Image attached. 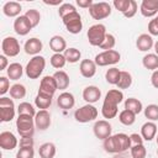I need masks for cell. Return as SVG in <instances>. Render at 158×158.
<instances>
[{"mask_svg": "<svg viewBox=\"0 0 158 158\" xmlns=\"http://www.w3.org/2000/svg\"><path fill=\"white\" fill-rule=\"evenodd\" d=\"M107 32H106V27L102 23H95L93 26L89 27L86 36H88V41L91 46H96L100 47L101 43L104 42L105 37H106Z\"/></svg>", "mask_w": 158, "mask_h": 158, "instance_id": "3957f363", "label": "cell"}, {"mask_svg": "<svg viewBox=\"0 0 158 158\" xmlns=\"http://www.w3.org/2000/svg\"><path fill=\"white\" fill-rule=\"evenodd\" d=\"M7 69V58L6 56L1 54L0 56V70H5Z\"/></svg>", "mask_w": 158, "mask_h": 158, "instance_id": "9f6ffc18", "label": "cell"}, {"mask_svg": "<svg viewBox=\"0 0 158 158\" xmlns=\"http://www.w3.org/2000/svg\"><path fill=\"white\" fill-rule=\"evenodd\" d=\"M35 151L33 148H19L16 153V158H33Z\"/></svg>", "mask_w": 158, "mask_h": 158, "instance_id": "7dc6e473", "label": "cell"}, {"mask_svg": "<svg viewBox=\"0 0 158 158\" xmlns=\"http://www.w3.org/2000/svg\"><path fill=\"white\" fill-rule=\"evenodd\" d=\"M36 128L44 131L51 126V114L47 110H40L35 116Z\"/></svg>", "mask_w": 158, "mask_h": 158, "instance_id": "2e32d148", "label": "cell"}, {"mask_svg": "<svg viewBox=\"0 0 158 158\" xmlns=\"http://www.w3.org/2000/svg\"><path fill=\"white\" fill-rule=\"evenodd\" d=\"M17 112H19V115H28V116H32V117H35L36 114H37L35 107L30 102H27V101H23V102L19 104Z\"/></svg>", "mask_w": 158, "mask_h": 158, "instance_id": "74e56055", "label": "cell"}, {"mask_svg": "<svg viewBox=\"0 0 158 158\" xmlns=\"http://www.w3.org/2000/svg\"><path fill=\"white\" fill-rule=\"evenodd\" d=\"M154 46V42H153V37L148 33H142L137 37L136 40V47L138 51L141 52H147L149 51L152 47Z\"/></svg>", "mask_w": 158, "mask_h": 158, "instance_id": "d6986e66", "label": "cell"}, {"mask_svg": "<svg viewBox=\"0 0 158 158\" xmlns=\"http://www.w3.org/2000/svg\"><path fill=\"white\" fill-rule=\"evenodd\" d=\"M115 44H116L115 36L111 35V33H107L106 37H105V40H104V42L101 43L100 48H101L102 51H110V49H112V48L115 47Z\"/></svg>", "mask_w": 158, "mask_h": 158, "instance_id": "ee69618b", "label": "cell"}, {"mask_svg": "<svg viewBox=\"0 0 158 158\" xmlns=\"http://www.w3.org/2000/svg\"><path fill=\"white\" fill-rule=\"evenodd\" d=\"M144 116L148 121H157L158 120V105L149 104L144 107Z\"/></svg>", "mask_w": 158, "mask_h": 158, "instance_id": "ab89813d", "label": "cell"}, {"mask_svg": "<svg viewBox=\"0 0 158 158\" xmlns=\"http://www.w3.org/2000/svg\"><path fill=\"white\" fill-rule=\"evenodd\" d=\"M19 144L16 136L10 131H2L0 133V147L5 151H11Z\"/></svg>", "mask_w": 158, "mask_h": 158, "instance_id": "4fadbf2b", "label": "cell"}, {"mask_svg": "<svg viewBox=\"0 0 158 158\" xmlns=\"http://www.w3.org/2000/svg\"><path fill=\"white\" fill-rule=\"evenodd\" d=\"M98 109L93 105V104H86L79 109L75 110L74 112V118L78 121V122H81V123H86V122H90V121H94L96 117H98Z\"/></svg>", "mask_w": 158, "mask_h": 158, "instance_id": "277c9868", "label": "cell"}, {"mask_svg": "<svg viewBox=\"0 0 158 158\" xmlns=\"http://www.w3.org/2000/svg\"><path fill=\"white\" fill-rule=\"evenodd\" d=\"M10 80L7 77H0V95H5L7 91H10Z\"/></svg>", "mask_w": 158, "mask_h": 158, "instance_id": "c3c4849f", "label": "cell"}, {"mask_svg": "<svg viewBox=\"0 0 158 158\" xmlns=\"http://www.w3.org/2000/svg\"><path fill=\"white\" fill-rule=\"evenodd\" d=\"M16 128L21 137H32L35 133V117L28 115H19L16 118Z\"/></svg>", "mask_w": 158, "mask_h": 158, "instance_id": "6da1fadb", "label": "cell"}, {"mask_svg": "<svg viewBox=\"0 0 158 158\" xmlns=\"http://www.w3.org/2000/svg\"><path fill=\"white\" fill-rule=\"evenodd\" d=\"M148 32L151 36H158V20L156 17L148 22Z\"/></svg>", "mask_w": 158, "mask_h": 158, "instance_id": "816d5d0a", "label": "cell"}, {"mask_svg": "<svg viewBox=\"0 0 158 158\" xmlns=\"http://www.w3.org/2000/svg\"><path fill=\"white\" fill-rule=\"evenodd\" d=\"M120 59H121V54L115 49H110V51H102L101 53L96 54L94 62L99 67H106L118 63Z\"/></svg>", "mask_w": 158, "mask_h": 158, "instance_id": "5b68a950", "label": "cell"}, {"mask_svg": "<svg viewBox=\"0 0 158 158\" xmlns=\"http://www.w3.org/2000/svg\"><path fill=\"white\" fill-rule=\"evenodd\" d=\"M131 85H132V75H131V73H128L126 70H121L120 78H118V81H117L116 86L118 89H128Z\"/></svg>", "mask_w": 158, "mask_h": 158, "instance_id": "836d02e7", "label": "cell"}, {"mask_svg": "<svg viewBox=\"0 0 158 158\" xmlns=\"http://www.w3.org/2000/svg\"><path fill=\"white\" fill-rule=\"evenodd\" d=\"M156 19H157V20H158V15H157V16H156Z\"/></svg>", "mask_w": 158, "mask_h": 158, "instance_id": "94428289", "label": "cell"}, {"mask_svg": "<svg viewBox=\"0 0 158 158\" xmlns=\"http://www.w3.org/2000/svg\"><path fill=\"white\" fill-rule=\"evenodd\" d=\"M139 11L144 17H153L158 12V0H143L141 2Z\"/></svg>", "mask_w": 158, "mask_h": 158, "instance_id": "5bb4252c", "label": "cell"}, {"mask_svg": "<svg viewBox=\"0 0 158 158\" xmlns=\"http://www.w3.org/2000/svg\"><path fill=\"white\" fill-rule=\"evenodd\" d=\"M116 137H117V141H118L121 152H125V151H127L128 148L132 147L131 137L128 135H126V133H116Z\"/></svg>", "mask_w": 158, "mask_h": 158, "instance_id": "f35d334b", "label": "cell"}, {"mask_svg": "<svg viewBox=\"0 0 158 158\" xmlns=\"http://www.w3.org/2000/svg\"><path fill=\"white\" fill-rule=\"evenodd\" d=\"M56 152H57L56 146L52 142H46V143L41 144L40 149H38V154L41 158H54Z\"/></svg>", "mask_w": 158, "mask_h": 158, "instance_id": "4316f807", "label": "cell"}, {"mask_svg": "<svg viewBox=\"0 0 158 158\" xmlns=\"http://www.w3.org/2000/svg\"><path fill=\"white\" fill-rule=\"evenodd\" d=\"M130 137H131V142H132L133 144H143V138H142L141 135H138V133H132V135H130Z\"/></svg>", "mask_w": 158, "mask_h": 158, "instance_id": "db71d44e", "label": "cell"}, {"mask_svg": "<svg viewBox=\"0 0 158 158\" xmlns=\"http://www.w3.org/2000/svg\"><path fill=\"white\" fill-rule=\"evenodd\" d=\"M156 139H157V146H158V136L156 137Z\"/></svg>", "mask_w": 158, "mask_h": 158, "instance_id": "91938a15", "label": "cell"}, {"mask_svg": "<svg viewBox=\"0 0 158 158\" xmlns=\"http://www.w3.org/2000/svg\"><path fill=\"white\" fill-rule=\"evenodd\" d=\"M1 51L6 57H16L20 53V43L15 37H5L1 42Z\"/></svg>", "mask_w": 158, "mask_h": 158, "instance_id": "9c48e42d", "label": "cell"}, {"mask_svg": "<svg viewBox=\"0 0 158 158\" xmlns=\"http://www.w3.org/2000/svg\"><path fill=\"white\" fill-rule=\"evenodd\" d=\"M20 148H33V138L32 137H21L20 138Z\"/></svg>", "mask_w": 158, "mask_h": 158, "instance_id": "f907efd6", "label": "cell"}, {"mask_svg": "<svg viewBox=\"0 0 158 158\" xmlns=\"http://www.w3.org/2000/svg\"><path fill=\"white\" fill-rule=\"evenodd\" d=\"M120 73H121V70H120L118 68H116V67H112V68L107 69L106 73H105V79H106V81H107L109 84L116 85L117 81H118V78H120Z\"/></svg>", "mask_w": 158, "mask_h": 158, "instance_id": "e575fe53", "label": "cell"}, {"mask_svg": "<svg viewBox=\"0 0 158 158\" xmlns=\"http://www.w3.org/2000/svg\"><path fill=\"white\" fill-rule=\"evenodd\" d=\"M53 78L56 79V83H57V86L59 90H65L69 86V83H70L69 75L64 70H57L53 74Z\"/></svg>", "mask_w": 158, "mask_h": 158, "instance_id": "484cf974", "label": "cell"}, {"mask_svg": "<svg viewBox=\"0 0 158 158\" xmlns=\"http://www.w3.org/2000/svg\"><path fill=\"white\" fill-rule=\"evenodd\" d=\"M75 2H77V5L79 7H83V9H90L93 6V4H94L93 0H77Z\"/></svg>", "mask_w": 158, "mask_h": 158, "instance_id": "f5cc1de1", "label": "cell"}, {"mask_svg": "<svg viewBox=\"0 0 158 158\" xmlns=\"http://www.w3.org/2000/svg\"><path fill=\"white\" fill-rule=\"evenodd\" d=\"M49 48L54 53H64L67 49V42L62 36L56 35L49 40Z\"/></svg>", "mask_w": 158, "mask_h": 158, "instance_id": "603a6c76", "label": "cell"}, {"mask_svg": "<svg viewBox=\"0 0 158 158\" xmlns=\"http://www.w3.org/2000/svg\"><path fill=\"white\" fill-rule=\"evenodd\" d=\"M6 73H7V78L10 80H19V79H21V77L23 74V68L20 63H11L7 67Z\"/></svg>", "mask_w": 158, "mask_h": 158, "instance_id": "d4e9b609", "label": "cell"}, {"mask_svg": "<svg viewBox=\"0 0 158 158\" xmlns=\"http://www.w3.org/2000/svg\"><path fill=\"white\" fill-rule=\"evenodd\" d=\"M111 14V5L105 1L94 2L93 6L89 9V15L94 20H104L109 17Z\"/></svg>", "mask_w": 158, "mask_h": 158, "instance_id": "ba28073f", "label": "cell"}, {"mask_svg": "<svg viewBox=\"0 0 158 158\" xmlns=\"http://www.w3.org/2000/svg\"><path fill=\"white\" fill-rule=\"evenodd\" d=\"M118 121H120L122 125H125V126H131V125H133L135 121H136V114H133V112L130 111V110L123 109V110L118 114Z\"/></svg>", "mask_w": 158, "mask_h": 158, "instance_id": "d6a6232c", "label": "cell"}, {"mask_svg": "<svg viewBox=\"0 0 158 158\" xmlns=\"http://www.w3.org/2000/svg\"><path fill=\"white\" fill-rule=\"evenodd\" d=\"M115 158H121V157H115Z\"/></svg>", "mask_w": 158, "mask_h": 158, "instance_id": "be15d7a7", "label": "cell"}, {"mask_svg": "<svg viewBox=\"0 0 158 158\" xmlns=\"http://www.w3.org/2000/svg\"><path fill=\"white\" fill-rule=\"evenodd\" d=\"M100 98H101V90L98 86L89 85V86L84 88V90H83V99L88 104H94V102L99 101Z\"/></svg>", "mask_w": 158, "mask_h": 158, "instance_id": "e0dca14e", "label": "cell"}, {"mask_svg": "<svg viewBox=\"0 0 158 158\" xmlns=\"http://www.w3.org/2000/svg\"><path fill=\"white\" fill-rule=\"evenodd\" d=\"M21 9H22V6H21L20 2H17V1H7L2 6V12L7 17H19L20 12H21Z\"/></svg>", "mask_w": 158, "mask_h": 158, "instance_id": "7402d4cb", "label": "cell"}, {"mask_svg": "<svg viewBox=\"0 0 158 158\" xmlns=\"http://www.w3.org/2000/svg\"><path fill=\"white\" fill-rule=\"evenodd\" d=\"M151 83H152V85L156 89H158V69L152 73V75H151Z\"/></svg>", "mask_w": 158, "mask_h": 158, "instance_id": "11a10c76", "label": "cell"}, {"mask_svg": "<svg viewBox=\"0 0 158 158\" xmlns=\"http://www.w3.org/2000/svg\"><path fill=\"white\" fill-rule=\"evenodd\" d=\"M25 16L30 20V22L32 23L33 27H36V26L40 23V21H41V14H40V11L36 10V9H28V10L26 11Z\"/></svg>", "mask_w": 158, "mask_h": 158, "instance_id": "b9f144b4", "label": "cell"}, {"mask_svg": "<svg viewBox=\"0 0 158 158\" xmlns=\"http://www.w3.org/2000/svg\"><path fill=\"white\" fill-rule=\"evenodd\" d=\"M157 135V125L153 121H147L146 123L142 125L141 127V136L143 138V141H152L153 138H156Z\"/></svg>", "mask_w": 158, "mask_h": 158, "instance_id": "ffe728a7", "label": "cell"}, {"mask_svg": "<svg viewBox=\"0 0 158 158\" xmlns=\"http://www.w3.org/2000/svg\"><path fill=\"white\" fill-rule=\"evenodd\" d=\"M52 98L53 96H49V95L38 93L37 96L35 98V105L38 109H41V110H47L51 106V104H52Z\"/></svg>", "mask_w": 158, "mask_h": 158, "instance_id": "f546056e", "label": "cell"}, {"mask_svg": "<svg viewBox=\"0 0 158 158\" xmlns=\"http://www.w3.org/2000/svg\"><path fill=\"white\" fill-rule=\"evenodd\" d=\"M10 96L12 99H23L26 96V88L22 84H14L10 88Z\"/></svg>", "mask_w": 158, "mask_h": 158, "instance_id": "d590c367", "label": "cell"}, {"mask_svg": "<svg viewBox=\"0 0 158 158\" xmlns=\"http://www.w3.org/2000/svg\"><path fill=\"white\" fill-rule=\"evenodd\" d=\"M102 146H104L105 152H107V153H120L121 152V148H120L116 135H111L110 137L104 139Z\"/></svg>", "mask_w": 158, "mask_h": 158, "instance_id": "cb8c5ba5", "label": "cell"}, {"mask_svg": "<svg viewBox=\"0 0 158 158\" xmlns=\"http://www.w3.org/2000/svg\"><path fill=\"white\" fill-rule=\"evenodd\" d=\"M125 109L126 110H130V111H132L133 114L137 115V114H139L143 110V106H142V102L138 99H136V98H128L125 101Z\"/></svg>", "mask_w": 158, "mask_h": 158, "instance_id": "1f68e13d", "label": "cell"}, {"mask_svg": "<svg viewBox=\"0 0 158 158\" xmlns=\"http://www.w3.org/2000/svg\"><path fill=\"white\" fill-rule=\"evenodd\" d=\"M153 47H154V51H156V54L158 56V41H157V42H154V46H153Z\"/></svg>", "mask_w": 158, "mask_h": 158, "instance_id": "680465c9", "label": "cell"}, {"mask_svg": "<svg viewBox=\"0 0 158 158\" xmlns=\"http://www.w3.org/2000/svg\"><path fill=\"white\" fill-rule=\"evenodd\" d=\"M137 10H138V5H137V2H136L135 0H131V5H130L128 10L123 14V16L127 17V19H131V17H133V16L137 14Z\"/></svg>", "mask_w": 158, "mask_h": 158, "instance_id": "681fc988", "label": "cell"}, {"mask_svg": "<svg viewBox=\"0 0 158 158\" xmlns=\"http://www.w3.org/2000/svg\"><path fill=\"white\" fill-rule=\"evenodd\" d=\"M142 64L148 70H157L158 69V56L156 53H148L142 58Z\"/></svg>", "mask_w": 158, "mask_h": 158, "instance_id": "f1b7e54d", "label": "cell"}, {"mask_svg": "<svg viewBox=\"0 0 158 158\" xmlns=\"http://www.w3.org/2000/svg\"><path fill=\"white\" fill-rule=\"evenodd\" d=\"M74 11H77V9H75V6H74L73 4H69V2H64V4H62V5L59 6V10H58V15L60 16V19H63L64 16H67V15H69V14L74 12Z\"/></svg>", "mask_w": 158, "mask_h": 158, "instance_id": "f6af8a7d", "label": "cell"}, {"mask_svg": "<svg viewBox=\"0 0 158 158\" xmlns=\"http://www.w3.org/2000/svg\"><path fill=\"white\" fill-rule=\"evenodd\" d=\"M131 5V0H114V6L116 10H118L120 12H122V15L128 10Z\"/></svg>", "mask_w": 158, "mask_h": 158, "instance_id": "bcb514c9", "label": "cell"}, {"mask_svg": "<svg viewBox=\"0 0 158 158\" xmlns=\"http://www.w3.org/2000/svg\"><path fill=\"white\" fill-rule=\"evenodd\" d=\"M67 63V59L64 57L63 53H54L52 57H51V65L56 69H60L65 65Z\"/></svg>", "mask_w": 158, "mask_h": 158, "instance_id": "60d3db41", "label": "cell"}, {"mask_svg": "<svg viewBox=\"0 0 158 158\" xmlns=\"http://www.w3.org/2000/svg\"><path fill=\"white\" fill-rule=\"evenodd\" d=\"M46 67V59L42 56H35L30 59L25 68V73L30 79H37L42 74Z\"/></svg>", "mask_w": 158, "mask_h": 158, "instance_id": "7a4b0ae2", "label": "cell"}, {"mask_svg": "<svg viewBox=\"0 0 158 158\" xmlns=\"http://www.w3.org/2000/svg\"><path fill=\"white\" fill-rule=\"evenodd\" d=\"M57 104L60 109L63 110H69L74 106L75 104V99H74V95L72 93H68V91H63L58 98H57Z\"/></svg>", "mask_w": 158, "mask_h": 158, "instance_id": "44dd1931", "label": "cell"}, {"mask_svg": "<svg viewBox=\"0 0 158 158\" xmlns=\"http://www.w3.org/2000/svg\"><path fill=\"white\" fill-rule=\"evenodd\" d=\"M93 131H94V135H95L96 138L104 141V139H106L107 137L111 136V131H112L111 123L106 120H99L94 123Z\"/></svg>", "mask_w": 158, "mask_h": 158, "instance_id": "30bf717a", "label": "cell"}, {"mask_svg": "<svg viewBox=\"0 0 158 158\" xmlns=\"http://www.w3.org/2000/svg\"><path fill=\"white\" fill-rule=\"evenodd\" d=\"M130 149L132 158H146L147 156V149L143 144H133Z\"/></svg>", "mask_w": 158, "mask_h": 158, "instance_id": "7bdbcfd3", "label": "cell"}, {"mask_svg": "<svg viewBox=\"0 0 158 158\" xmlns=\"http://www.w3.org/2000/svg\"><path fill=\"white\" fill-rule=\"evenodd\" d=\"M32 28H33L32 23L30 22V20L25 15H20L14 21V30L20 36H26L27 33H30V31Z\"/></svg>", "mask_w": 158, "mask_h": 158, "instance_id": "7c38bea8", "label": "cell"}, {"mask_svg": "<svg viewBox=\"0 0 158 158\" xmlns=\"http://www.w3.org/2000/svg\"><path fill=\"white\" fill-rule=\"evenodd\" d=\"M63 54H64L67 62H69V63H77V62H79V59H80V57H81L80 51L77 49V48H74V47L67 48Z\"/></svg>", "mask_w": 158, "mask_h": 158, "instance_id": "8d00e7d4", "label": "cell"}, {"mask_svg": "<svg viewBox=\"0 0 158 158\" xmlns=\"http://www.w3.org/2000/svg\"><path fill=\"white\" fill-rule=\"evenodd\" d=\"M117 107H118V105L104 101L102 102V107H101V114H102V116L105 118H114L117 115V112H118Z\"/></svg>", "mask_w": 158, "mask_h": 158, "instance_id": "4dcf8cb0", "label": "cell"}, {"mask_svg": "<svg viewBox=\"0 0 158 158\" xmlns=\"http://www.w3.org/2000/svg\"><path fill=\"white\" fill-rule=\"evenodd\" d=\"M57 89H58V86H57V83H56V79L53 78V75H46L41 79L38 93L53 96Z\"/></svg>", "mask_w": 158, "mask_h": 158, "instance_id": "8fae6325", "label": "cell"}, {"mask_svg": "<svg viewBox=\"0 0 158 158\" xmlns=\"http://www.w3.org/2000/svg\"><path fill=\"white\" fill-rule=\"evenodd\" d=\"M15 117V104L14 100L6 96L0 98V121L10 122Z\"/></svg>", "mask_w": 158, "mask_h": 158, "instance_id": "52a82bcc", "label": "cell"}, {"mask_svg": "<svg viewBox=\"0 0 158 158\" xmlns=\"http://www.w3.org/2000/svg\"><path fill=\"white\" fill-rule=\"evenodd\" d=\"M42 48H43V43L37 37H32V38L27 40L25 42V46H23L25 52L27 54H30V56H33V57L38 56V53L42 51Z\"/></svg>", "mask_w": 158, "mask_h": 158, "instance_id": "9a60e30c", "label": "cell"}, {"mask_svg": "<svg viewBox=\"0 0 158 158\" xmlns=\"http://www.w3.org/2000/svg\"><path fill=\"white\" fill-rule=\"evenodd\" d=\"M63 21V25L65 26L67 31L69 33H73V35H77L81 31L83 28V22H81V16L78 11H74L67 16H64L62 19Z\"/></svg>", "mask_w": 158, "mask_h": 158, "instance_id": "8992f818", "label": "cell"}, {"mask_svg": "<svg viewBox=\"0 0 158 158\" xmlns=\"http://www.w3.org/2000/svg\"><path fill=\"white\" fill-rule=\"evenodd\" d=\"M122 100H123V93L120 89L109 90L105 95V99H104V101L110 102V104H115V105H118L120 102H122Z\"/></svg>", "mask_w": 158, "mask_h": 158, "instance_id": "83f0119b", "label": "cell"}, {"mask_svg": "<svg viewBox=\"0 0 158 158\" xmlns=\"http://www.w3.org/2000/svg\"><path fill=\"white\" fill-rule=\"evenodd\" d=\"M157 156H158V149H157Z\"/></svg>", "mask_w": 158, "mask_h": 158, "instance_id": "6125c7cd", "label": "cell"}, {"mask_svg": "<svg viewBox=\"0 0 158 158\" xmlns=\"http://www.w3.org/2000/svg\"><path fill=\"white\" fill-rule=\"evenodd\" d=\"M46 5H62V1L60 0H57V1H48V0H44L43 1Z\"/></svg>", "mask_w": 158, "mask_h": 158, "instance_id": "6f0895ef", "label": "cell"}, {"mask_svg": "<svg viewBox=\"0 0 158 158\" xmlns=\"http://www.w3.org/2000/svg\"><path fill=\"white\" fill-rule=\"evenodd\" d=\"M96 64L94 60L91 59H83L80 62V65H79V70H80V74L84 77V78H93L96 73Z\"/></svg>", "mask_w": 158, "mask_h": 158, "instance_id": "ac0fdd59", "label": "cell"}]
</instances>
